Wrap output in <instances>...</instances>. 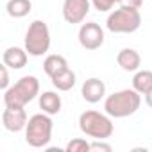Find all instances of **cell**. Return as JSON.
Listing matches in <instances>:
<instances>
[{
  "mask_svg": "<svg viewBox=\"0 0 152 152\" xmlns=\"http://www.w3.org/2000/svg\"><path fill=\"white\" fill-rule=\"evenodd\" d=\"M39 95V81L34 75H25L18 79L15 86H9L4 91L6 107H25L31 100Z\"/></svg>",
  "mask_w": 152,
  "mask_h": 152,
  "instance_id": "cell-1",
  "label": "cell"
},
{
  "mask_svg": "<svg viewBox=\"0 0 152 152\" xmlns=\"http://www.w3.org/2000/svg\"><path fill=\"white\" fill-rule=\"evenodd\" d=\"M140 104H141V97L132 88V90H122L109 95L104 102V109L113 118H125L134 115L140 109Z\"/></svg>",
  "mask_w": 152,
  "mask_h": 152,
  "instance_id": "cell-2",
  "label": "cell"
},
{
  "mask_svg": "<svg viewBox=\"0 0 152 152\" xmlns=\"http://www.w3.org/2000/svg\"><path fill=\"white\" fill-rule=\"evenodd\" d=\"M79 127L81 131L93 138V140H107L113 131H115V125L109 118V115L106 113H99V111H84L81 116H79Z\"/></svg>",
  "mask_w": 152,
  "mask_h": 152,
  "instance_id": "cell-3",
  "label": "cell"
},
{
  "mask_svg": "<svg viewBox=\"0 0 152 152\" xmlns=\"http://www.w3.org/2000/svg\"><path fill=\"white\" fill-rule=\"evenodd\" d=\"M52 127L54 124H52L50 115L47 113L32 115L25 127V141L34 148L47 147L52 140Z\"/></svg>",
  "mask_w": 152,
  "mask_h": 152,
  "instance_id": "cell-4",
  "label": "cell"
},
{
  "mask_svg": "<svg viewBox=\"0 0 152 152\" xmlns=\"http://www.w3.org/2000/svg\"><path fill=\"white\" fill-rule=\"evenodd\" d=\"M141 25V15L140 9L134 7H127V6H120L116 11H113L107 16L106 27L115 32V34H131L136 32Z\"/></svg>",
  "mask_w": 152,
  "mask_h": 152,
  "instance_id": "cell-5",
  "label": "cell"
},
{
  "mask_svg": "<svg viewBox=\"0 0 152 152\" xmlns=\"http://www.w3.org/2000/svg\"><path fill=\"white\" fill-rule=\"evenodd\" d=\"M50 48V31L48 25L41 20H34L25 34V50L29 52V56L39 57L43 54H47Z\"/></svg>",
  "mask_w": 152,
  "mask_h": 152,
  "instance_id": "cell-6",
  "label": "cell"
},
{
  "mask_svg": "<svg viewBox=\"0 0 152 152\" xmlns=\"http://www.w3.org/2000/svg\"><path fill=\"white\" fill-rule=\"evenodd\" d=\"M79 43L86 50H97L104 45V31L97 22L83 23L79 29Z\"/></svg>",
  "mask_w": 152,
  "mask_h": 152,
  "instance_id": "cell-7",
  "label": "cell"
},
{
  "mask_svg": "<svg viewBox=\"0 0 152 152\" xmlns=\"http://www.w3.org/2000/svg\"><path fill=\"white\" fill-rule=\"evenodd\" d=\"M90 0H64L63 2V18L66 23H81L90 13Z\"/></svg>",
  "mask_w": 152,
  "mask_h": 152,
  "instance_id": "cell-8",
  "label": "cell"
},
{
  "mask_svg": "<svg viewBox=\"0 0 152 152\" xmlns=\"http://www.w3.org/2000/svg\"><path fill=\"white\" fill-rule=\"evenodd\" d=\"M27 122L29 118L23 107H6L2 113V124L9 132H20L27 127Z\"/></svg>",
  "mask_w": 152,
  "mask_h": 152,
  "instance_id": "cell-9",
  "label": "cell"
},
{
  "mask_svg": "<svg viewBox=\"0 0 152 152\" xmlns=\"http://www.w3.org/2000/svg\"><path fill=\"white\" fill-rule=\"evenodd\" d=\"M81 95H83V99H84L86 102H90V104L100 102V100L104 99V95H106V84H104V81H100V79H97V77H91V79L84 81L83 90H81Z\"/></svg>",
  "mask_w": 152,
  "mask_h": 152,
  "instance_id": "cell-10",
  "label": "cell"
},
{
  "mask_svg": "<svg viewBox=\"0 0 152 152\" xmlns=\"http://www.w3.org/2000/svg\"><path fill=\"white\" fill-rule=\"evenodd\" d=\"M27 54L29 52L20 48V47H9V48L4 50L2 61H4V64H7L13 70H20L27 64Z\"/></svg>",
  "mask_w": 152,
  "mask_h": 152,
  "instance_id": "cell-11",
  "label": "cell"
},
{
  "mask_svg": "<svg viewBox=\"0 0 152 152\" xmlns=\"http://www.w3.org/2000/svg\"><path fill=\"white\" fill-rule=\"evenodd\" d=\"M116 63L125 72H138V68L141 64V57H140V54L134 48H124V50L118 52Z\"/></svg>",
  "mask_w": 152,
  "mask_h": 152,
  "instance_id": "cell-12",
  "label": "cell"
},
{
  "mask_svg": "<svg viewBox=\"0 0 152 152\" xmlns=\"http://www.w3.org/2000/svg\"><path fill=\"white\" fill-rule=\"evenodd\" d=\"M61 97L56 91H43L39 95V107L47 115H57L61 111Z\"/></svg>",
  "mask_w": 152,
  "mask_h": 152,
  "instance_id": "cell-13",
  "label": "cell"
},
{
  "mask_svg": "<svg viewBox=\"0 0 152 152\" xmlns=\"http://www.w3.org/2000/svg\"><path fill=\"white\" fill-rule=\"evenodd\" d=\"M68 68V61L63 57V56H57V54H52V56H47V59L43 61V70L48 77L52 79L54 75H57L59 72L66 70Z\"/></svg>",
  "mask_w": 152,
  "mask_h": 152,
  "instance_id": "cell-14",
  "label": "cell"
},
{
  "mask_svg": "<svg viewBox=\"0 0 152 152\" xmlns=\"http://www.w3.org/2000/svg\"><path fill=\"white\" fill-rule=\"evenodd\" d=\"M75 79H77V77H75V72L66 68V70L59 72L57 75L52 77V86L56 90H59V91H68V90H72L75 86Z\"/></svg>",
  "mask_w": 152,
  "mask_h": 152,
  "instance_id": "cell-15",
  "label": "cell"
},
{
  "mask_svg": "<svg viewBox=\"0 0 152 152\" xmlns=\"http://www.w3.org/2000/svg\"><path fill=\"white\" fill-rule=\"evenodd\" d=\"M132 88L140 93L145 95L147 91L152 90V72L150 70H140L132 77Z\"/></svg>",
  "mask_w": 152,
  "mask_h": 152,
  "instance_id": "cell-16",
  "label": "cell"
},
{
  "mask_svg": "<svg viewBox=\"0 0 152 152\" xmlns=\"http://www.w3.org/2000/svg\"><path fill=\"white\" fill-rule=\"evenodd\" d=\"M6 11L11 18H23L32 11V4L31 0H9Z\"/></svg>",
  "mask_w": 152,
  "mask_h": 152,
  "instance_id": "cell-17",
  "label": "cell"
},
{
  "mask_svg": "<svg viewBox=\"0 0 152 152\" xmlns=\"http://www.w3.org/2000/svg\"><path fill=\"white\" fill-rule=\"evenodd\" d=\"M64 150L66 152H88L90 150V143L86 140H83V138H73V140L68 141Z\"/></svg>",
  "mask_w": 152,
  "mask_h": 152,
  "instance_id": "cell-18",
  "label": "cell"
},
{
  "mask_svg": "<svg viewBox=\"0 0 152 152\" xmlns=\"http://www.w3.org/2000/svg\"><path fill=\"white\" fill-rule=\"evenodd\" d=\"M115 4H120V0H91V6L100 13H106V11L113 9Z\"/></svg>",
  "mask_w": 152,
  "mask_h": 152,
  "instance_id": "cell-19",
  "label": "cell"
},
{
  "mask_svg": "<svg viewBox=\"0 0 152 152\" xmlns=\"http://www.w3.org/2000/svg\"><path fill=\"white\" fill-rule=\"evenodd\" d=\"M90 150H93V152H99V150H102V152H111L113 147H111L109 143H104L102 140H95L93 143H90Z\"/></svg>",
  "mask_w": 152,
  "mask_h": 152,
  "instance_id": "cell-20",
  "label": "cell"
},
{
  "mask_svg": "<svg viewBox=\"0 0 152 152\" xmlns=\"http://www.w3.org/2000/svg\"><path fill=\"white\" fill-rule=\"evenodd\" d=\"M7 64H2L0 66V75H2V79H0V88H2L4 91L9 88V73H7Z\"/></svg>",
  "mask_w": 152,
  "mask_h": 152,
  "instance_id": "cell-21",
  "label": "cell"
},
{
  "mask_svg": "<svg viewBox=\"0 0 152 152\" xmlns=\"http://www.w3.org/2000/svg\"><path fill=\"white\" fill-rule=\"evenodd\" d=\"M120 6H127V7L140 9L143 6V0H120Z\"/></svg>",
  "mask_w": 152,
  "mask_h": 152,
  "instance_id": "cell-22",
  "label": "cell"
},
{
  "mask_svg": "<svg viewBox=\"0 0 152 152\" xmlns=\"http://www.w3.org/2000/svg\"><path fill=\"white\" fill-rule=\"evenodd\" d=\"M145 102H147V106H148V107H152V90L145 93Z\"/></svg>",
  "mask_w": 152,
  "mask_h": 152,
  "instance_id": "cell-23",
  "label": "cell"
}]
</instances>
